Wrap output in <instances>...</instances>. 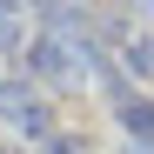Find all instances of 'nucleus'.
Masks as SVG:
<instances>
[{
	"instance_id": "obj_1",
	"label": "nucleus",
	"mask_w": 154,
	"mask_h": 154,
	"mask_svg": "<svg viewBox=\"0 0 154 154\" xmlns=\"http://www.w3.org/2000/svg\"><path fill=\"white\" fill-rule=\"evenodd\" d=\"M0 127H14L20 141H47L54 134V107L27 81H0Z\"/></svg>"
},
{
	"instance_id": "obj_2",
	"label": "nucleus",
	"mask_w": 154,
	"mask_h": 154,
	"mask_svg": "<svg viewBox=\"0 0 154 154\" xmlns=\"http://www.w3.org/2000/svg\"><path fill=\"white\" fill-rule=\"evenodd\" d=\"M27 67L40 74V81H54V87H81V54H74L60 34H40V40H27Z\"/></svg>"
},
{
	"instance_id": "obj_3",
	"label": "nucleus",
	"mask_w": 154,
	"mask_h": 154,
	"mask_svg": "<svg viewBox=\"0 0 154 154\" xmlns=\"http://www.w3.org/2000/svg\"><path fill=\"white\" fill-rule=\"evenodd\" d=\"M121 127H127V141L154 147V100H141V94H121Z\"/></svg>"
},
{
	"instance_id": "obj_4",
	"label": "nucleus",
	"mask_w": 154,
	"mask_h": 154,
	"mask_svg": "<svg viewBox=\"0 0 154 154\" xmlns=\"http://www.w3.org/2000/svg\"><path fill=\"white\" fill-rule=\"evenodd\" d=\"M127 67H134V74H154V40H127Z\"/></svg>"
},
{
	"instance_id": "obj_5",
	"label": "nucleus",
	"mask_w": 154,
	"mask_h": 154,
	"mask_svg": "<svg viewBox=\"0 0 154 154\" xmlns=\"http://www.w3.org/2000/svg\"><path fill=\"white\" fill-rule=\"evenodd\" d=\"M7 20H20V14H7V7H0V47H14V27H7Z\"/></svg>"
},
{
	"instance_id": "obj_6",
	"label": "nucleus",
	"mask_w": 154,
	"mask_h": 154,
	"mask_svg": "<svg viewBox=\"0 0 154 154\" xmlns=\"http://www.w3.org/2000/svg\"><path fill=\"white\" fill-rule=\"evenodd\" d=\"M0 154H27V147H14V141H0Z\"/></svg>"
},
{
	"instance_id": "obj_7",
	"label": "nucleus",
	"mask_w": 154,
	"mask_h": 154,
	"mask_svg": "<svg viewBox=\"0 0 154 154\" xmlns=\"http://www.w3.org/2000/svg\"><path fill=\"white\" fill-rule=\"evenodd\" d=\"M147 14H154V0H147Z\"/></svg>"
}]
</instances>
